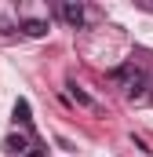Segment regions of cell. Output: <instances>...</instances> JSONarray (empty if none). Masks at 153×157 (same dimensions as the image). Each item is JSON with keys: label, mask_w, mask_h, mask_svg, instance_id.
<instances>
[{"label": "cell", "mask_w": 153, "mask_h": 157, "mask_svg": "<svg viewBox=\"0 0 153 157\" xmlns=\"http://www.w3.org/2000/svg\"><path fill=\"white\" fill-rule=\"evenodd\" d=\"M110 80H113L117 88H124V95H128L131 102H139V99L146 95V88H150V77H146V70H139L135 62H124V66L110 70Z\"/></svg>", "instance_id": "obj_1"}, {"label": "cell", "mask_w": 153, "mask_h": 157, "mask_svg": "<svg viewBox=\"0 0 153 157\" xmlns=\"http://www.w3.org/2000/svg\"><path fill=\"white\" fill-rule=\"evenodd\" d=\"M66 88H69V99H73L76 106H84V110L99 113V102H95V99H91V95H88V91H84V88H80L76 80H66Z\"/></svg>", "instance_id": "obj_2"}, {"label": "cell", "mask_w": 153, "mask_h": 157, "mask_svg": "<svg viewBox=\"0 0 153 157\" xmlns=\"http://www.w3.org/2000/svg\"><path fill=\"white\" fill-rule=\"evenodd\" d=\"M58 15H62L69 26H84V4H76V0H66V4H58Z\"/></svg>", "instance_id": "obj_3"}, {"label": "cell", "mask_w": 153, "mask_h": 157, "mask_svg": "<svg viewBox=\"0 0 153 157\" xmlns=\"http://www.w3.org/2000/svg\"><path fill=\"white\" fill-rule=\"evenodd\" d=\"M4 154H11V157H26V154H29V139L11 132V135L4 139Z\"/></svg>", "instance_id": "obj_4"}, {"label": "cell", "mask_w": 153, "mask_h": 157, "mask_svg": "<svg viewBox=\"0 0 153 157\" xmlns=\"http://www.w3.org/2000/svg\"><path fill=\"white\" fill-rule=\"evenodd\" d=\"M15 29H22L26 37H47V22L44 18H22Z\"/></svg>", "instance_id": "obj_5"}, {"label": "cell", "mask_w": 153, "mask_h": 157, "mask_svg": "<svg viewBox=\"0 0 153 157\" xmlns=\"http://www.w3.org/2000/svg\"><path fill=\"white\" fill-rule=\"evenodd\" d=\"M11 113H15V124H22V128L33 124V117H29V102H26V99H15V110H11Z\"/></svg>", "instance_id": "obj_6"}, {"label": "cell", "mask_w": 153, "mask_h": 157, "mask_svg": "<svg viewBox=\"0 0 153 157\" xmlns=\"http://www.w3.org/2000/svg\"><path fill=\"white\" fill-rule=\"evenodd\" d=\"M11 29H15V22H11L7 15H0V33H11Z\"/></svg>", "instance_id": "obj_7"}, {"label": "cell", "mask_w": 153, "mask_h": 157, "mask_svg": "<svg viewBox=\"0 0 153 157\" xmlns=\"http://www.w3.org/2000/svg\"><path fill=\"white\" fill-rule=\"evenodd\" d=\"M26 157H47V150H44V146H37V150H29Z\"/></svg>", "instance_id": "obj_8"}]
</instances>
